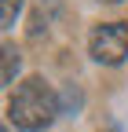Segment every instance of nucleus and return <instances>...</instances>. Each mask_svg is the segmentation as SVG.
Segmentation results:
<instances>
[{"label":"nucleus","mask_w":128,"mask_h":132,"mask_svg":"<svg viewBox=\"0 0 128 132\" xmlns=\"http://www.w3.org/2000/svg\"><path fill=\"white\" fill-rule=\"evenodd\" d=\"M59 114V95L44 77H26L7 99V121L22 132H44Z\"/></svg>","instance_id":"obj_1"},{"label":"nucleus","mask_w":128,"mask_h":132,"mask_svg":"<svg viewBox=\"0 0 128 132\" xmlns=\"http://www.w3.org/2000/svg\"><path fill=\"white\" fill-rule=\"evenodd\" d=\"M88 52L95 62L117 66L128 55V22H99L88 37Z\"/></svg>","instance_id":"obj_2"},{"label":"nucleus","mask_w":128,"mask_h":132,"mask_svg":"<svg viewBox=\"0 0 128 132\" xmlns=\"http://www.w3.org/2000/svg\"><path fill=\"white\" fill-rule=\"evenodd\" d=\"M19 66H22L19 48H15V44H7V40H0V88H7L11 81H15Z\"/></svg>","instance_id":"obj_3"},{"label":"nucleus","mask_w":128,"mask_h":132,"mask_svg":"<svg viewBox=\"0 0 128 132\" xmlns=\"http://www.w3.org/2000/svg\"><path fill=\"white\" fill-rule=\"evenodd\" d=\"M22 11V0H0V29H7Z\"/></svg>","instance_id":"obj_4"},{"label":"nucleus","mask_w":128,"mask_h":132,"mask_svg":"<svg viewBox=\"0 0 128 132\" xmlns=\"http://www.w3.org/2000/svg\"><path fill=\"white\" fill-rule=\"evenodd\" d=\"M103 4H121V0H103Z\"/></svg>","instance_id":"obj_5"},{"label":"nucleus","mask_w":128,"mask_h":132,"mask_svg":"<svg viewBox=\"0 0 128 132\" xmlns=\"http://www.w3.org/2000/svg\"><path fill=\"white\" fill-rule=\"evenodd\" d=\"M99 132H117V128H99Z\"/></svg>","instance_id":"obj_6"}]
</instances>
